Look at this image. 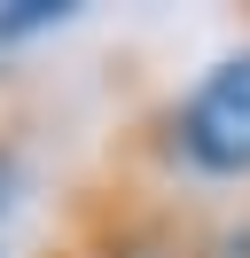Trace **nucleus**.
Listing matches in <instances>:
<instances>
[{"mask_svg":"<svg viewBox=\"0 0 250 258\" xmlns=\"http://www.w3.org/2000/svg\"><path fill=\"white\" fill-rule=\"evenodd\" d=\"M180 157L211 180H250V47L219 55L180 102Z\"/></svg>","mask_w":250,"mask_h":258,"instance_id":"1","label":"nucleus"},{"mask_svg":"<svg viewBox=\"0 0 250 258\" xmlns=\"http://www.w3.org/2000/svg\"><path fill=\"white\" fill-rule=\"evenodd\" d=\"M219 258H250V227H234V235H227V250H219Z\"/></svg>","mask_w":250,"mask_h":258,"instance_id":"2","label":"nucleus"}]
</instances>
